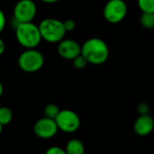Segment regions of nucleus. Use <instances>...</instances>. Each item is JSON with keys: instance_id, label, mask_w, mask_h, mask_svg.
Segmentation results:
<instances>
[{"instance_id": "nucleus-1", "label": "nucleus", "mask_w": 154, "mask_h": 154, "mask_svg": "<svg viewBox=\"0 0 154 154\" xmlns=\"http://www.w3.org/2000/svg\"><path fill=\"white\" fill-rule=\"evenodd\" d=\"M81 55L93 65L105 63L109 57V48L106 42L97 37L88 39L81 45Z\"/></svg>"}, {"instance_id": "nucleus-2", "label": "nucleus", "mask_w": 154, "mask_h": 154, "mask_svg": "<svg viewBox=\"0 0 154 154\" xmlns=\"http://www.w3.org/2000/svg\"><path fill=\"white\" fill-rule=\"evenodd\" d=\"M15 37L18 43L24 49H36L42 40L39 26L32 22L17 23Z\"/></svg>"}, {"instance_id": "nucleus-3", "label": "nucleus", "mask_w": 154, "mask_h": 154, "mask_svg": "<svg viewBox=\"0 0 154 154\" xmlns=\"http://www.w3.org/2000/svg\"><path fill=\"white\" fill-rule=\"evenodd\" d=\"M42 39L50 43H58L64 39L67 32L63 21L56 18H45L38 24Z\"/></svg>"}, {"instance_id": "nucleus-4", "label": "nucleus", "mask_w": 154, "mask_h": 154, "mask_svg": "<svg viewBox=\"0 0 154 154\" xmlns=\"http://www.w3.org/2000/svg\"><path fill=\"white\" fill-rule=\"evenodd\" d=\"M44 56L37 49H25L18 57L19 68L27 73L39 71L44 65Z\"/></svg>"}, {"instance_id": "nucleus-5", "label": "nucleus", "mask_w": 154, "mask_h": 154, "mask_svg": "<svg viewBox=\"0 0 154 154\" xmlns=\"http://www.w3.org/2000/svg\"><path fill=\"white\" fill-rule=\"evenodd\" d=\"M128 6L124 0H109L104 6L103 15L109 23H119L127 15Z\"/></svg>"}, {"instance_id": "nucleus-6", "label": "nucleus", "mask_w": 154, "mask_h": 154, "mask_svg": "<svg viewBox=\"0 0 154 154\" xmlns=\"http://www.w3.org/2000/svg\"><path fill=\"white\" fill-rule=\"evenodd\" d=\"M13 14L17 23L32 22L37 14V5L33 0H19L14 7Z\"/></svg>"}, {"instance_id": "nucleus-7", "label": "nucleus", "mask_w": 154, "mask_h": 154, "mask_svg": "<svg viewBox=\"0 0 154 154\" xmlns=\"http://www.w3.org/2000/svg\"><path fill=\"white\" fill-rule=\"evenodd\" d=\"M55 122L58 128L65 133H74L80 126V118L79 115L69 109L60 110Z\"/></svg>"}, {"instance_id": "nucleus-8", "label": "nucleus", "mask_w": 154, "mask_h": 154, "mask_svg": "<svg viewBox=\"0 0 154 154\" xmlns=\"http://www.w3.org/2000/svg\"><path fill=\"white\" fill-rule=\"evenodd\" d=\"M59 128L55 122V119H51L48 117L40 118L33 126L34 134L42 139H50L56 135Z\"/></svg>"}, {"instance_id": "nucleus-9", "label": "nucleus", "mask_w": 154, "mask_h": 154, "mask_svg": "<svg viewBox=\"0 0 154 154\" xmlns=\"http://www.w3.org/2000/svg\"><path fill=\"white\" fill-rule=\"evenodd\" d=\"M57 51L62 59L73 60L81 54V45L75 40L63 39L58 42Z\"/></svg>"}, {"instance_id": "nucleus-10", "label": "nucleus", "mask_w": 154, "mask_h": 154, "mask_svg": "<svg viewBox=\"0 0 154 154\" xmlns=\"http://www.w3.org/2000/svg\"><path fill=\"white\" fill-rule=\"evenodd\" d=\"M154 129L153 117L148 115H140L134 124V130L139 136H146Z\"/></svg>"}, {"instance_id": "nucleus-11", "label": "nucleus", "mask_w": 154, "mask_h": 154, "mask_svg": "<svg viewBox=\"0 0 154 154\" xmlns=\"http://www.w3.org/2000/svg\"><path fill=\"white\" fill-rule=\"evenodd\" d=\"M67 154H85V147L83 143L79 139H71L68 142L66 148Z\"/></svg>"}, {"instance_id": "nucleus-12", "label": "nucleus", "mask_w": 154, "mask_h": 154, "mask_svg": "<svg viewBox=\"0 0 154 154\" xmlns=\"http://www.w3.org/2000/svg\"><path fill=\"white\" fill-rule=\"evenodd\" d=\"M140 24L146 30L154 29V14L142 13L140 16Z\"/></svg>"}, {"instance_id": "nucleus-13", "label": "nucleus", "mask_w": 154, "mask_h": 154, "mask_svg": "<svg viewBox=\"0 0 154 154\" xmlns=\"http://www.w3.org/2000/svg\"><path fill=\"white\" fill-rule=\"evenodd\" d=\"M13 119V112L6 106L0 107V124L4 126L8 125Z\"/></svg>"}, {"instance_id": "nucleus-14", "label": "nucleus", "mask_w": 154, "mask_h": 154, "mask_svg": "<svg viewBox=\"0 0 154 154\" xmlns=\"http://www.w3.org/2000/svg\"><path fill=\"white\" fill-rule=\"evenodd\" d=\"M60 109V107L55 105V104H48L45 107H44V116L51 118V119H55L57 117V116L59 115Z\"/></svg>"}, {"instance_id": "nucleus-15", "label": "nucleus", "mask_w": 154, "mask_h": 154, "mask_svg": "<svg viewBox=\"0 0 154 154\" xmlns=\"http://www.w3.org/2000/svg\"><path fill=\"white\" fill-rule=\"evenodd\" d=\"M137 5L142 13L154 14V0H137Z\"/></svg>"}, {"instance_id": "nucleus-16", "label": "nucleus", "mask_w": 154, "mask_h": 154, "mask_svg": "<svg viewBox=\"0 0 154 154\" xmlns=\"http://www.w3.org/2000/svg\"><path fill=\"white\" fill-rule=\"evenodd\" d=\"M72 62H73V66H74L76 69H82L86 68L87 65L88 64V60H87L81 54L79 55L77 58H75V59L72 60Z\"/></svg>"}, {"instance_id": "nucleus-17", "label": "nucleus", "mask_w": 154, "mask_h": 154, "mask_svg": "<svg viewBox=\"0 0 154 154\" xmlns=\"http://www.w3.org/2000/svg\"><path fill=\"white\" fill-rule=\"evenodd\" d=\"M139 115H148L150 112V106L147 103H140L137 106Z\"/></svg>"}, {"instance_id": "nucleus-18", "label": "nucleus", "mask_w": 154, "mask_h": 154, "mask_svg": "<svg viewBox=\"0 0 154 154\" xmlns=\"http://www.w3.org/2000/svg\"><path fill=\"white\" fill-rule=\"evenodd\" d=\"M45 154H67L66 153V151L65 149L61 148V147H59V146H52V147H50L47 151Z\"/></svg>"}, {"instance_id": "nucleus-19", "label": "nucleus", "mask_w": 154, "mask_h": 154, "mask_svg": "<svg viewBox=\"0 0 154 154\" xmlns=\"http://www.w3.org/2000/svg\"><path fill=\"white\" fill-rule=\"evenodd\" d=\"M63 24H64L66 32H71V31L75 30V28H76V23L72 19H67L65 21H63Z\"/></svg>"}, {"instance_id": "nucleus-20", "label": "nucleus", "mask_w": 154, "mask_h": 154, "mask_svg": "<svg viewBox=\"0 0 154 154\" xmlns=\"http://www.w3.org/2000/svg\"><path fill=\"white\" fill-rule=\"evenodd\" d=\"M6 24V18L5 13L0 9V33L4 31Z\"/></svg>"}, {"instance_id": "nucleus-21", "label": "nucleus", "mask_w": 154, "mask_h": 154, "mask_svg": "<svg viewBox=\"0 0 154 154\" xmlns=\"http://www.w3.org/2000/svg\"><path fill=\"white\" fill-rule=\"evenodd\" d=\"M5 51V44L4 40L0 37V56L3 55Z\"/></svg>"}, {"instance_id": "nucleus-22", "label": "nucleus", "mask_w": 154, "mask_h": 154, "mask_svg": "<svg viewBox=\"0 0 154 154\" xmlns=\"http://www.w3.org/2000/svg\"><path fill=\"white\" fill-rule=\"evenodd\" d=\"M41 1L43 3H46V4H54V3H57L60 0H41Z\"/></svg>"}, {"instance_id": "nucleus-23", "label": "nucleus", "mask_w": 154, "mask_h": 154, "mask_svg": "<svg viewBox=\"0 0 154 154\" xmlns=\"http://www.w3.org/2000/svg\"><path fill=\"white\" fill-rule=\"evenodd\" d=\"M3 92H4V87H3V84L0 82V97L3 95Z\"/></svg>"}, {"instance_id": "nucleus-24", "label": "nucleus", "mask_w": 154, "mask_h": 154, "mask_svg": "<svg viewBox=\"0 0 154 154\" xmlns=\"http://www.w3.org/2000/svg\"><path fill=\"white\" fill-rule=\"evenodd\" d=\"M2 130H3V125L0 124V134H1V133H2Z\"/></svg>"}, {"instance_id": "nucleus-25", "label": "nucleus", "mask_w": 154, "mask_h": 154, "mask_svg": "<svg viewBox=\"0 0 154 154\" xmlns=\"http://www.w3.org/2000/svg\"><path fill=\"white\" fill-rule=\"evenodd\" d=\"M85 154H90V153H85Z\"/></svg>"}]
</instances>
